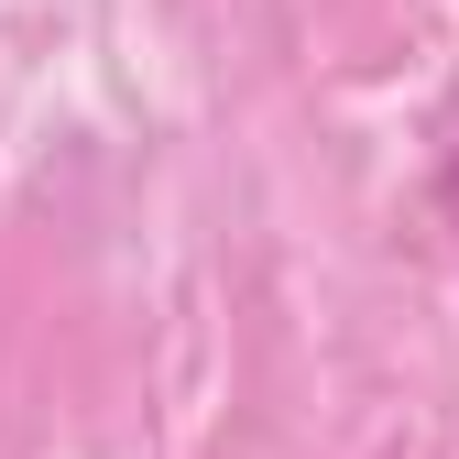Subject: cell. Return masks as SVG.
Masks as SVG:
<instances>
[{"instance_id": "1", "label": "cell", "mask_w": 459, "mask_h": 459, "mask_svg": "<svg viewBox=\"0 0 459 459\" xmlns=\"http://www.w3.org/2000/svg\"><path fill=\"white\" fill-rule=\"evenodd\" d=\"M437 208H448V219H459V153H448V176H437Z\"/></svg>"}]
</instances>
